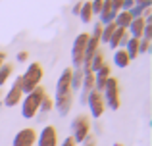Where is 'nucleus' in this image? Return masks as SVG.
Returning a JSON list of instances; mask_svg holds the SVG:
<instances>
[{
	"instance_id": "obj_27",
	"label": "nucleus",
	"mask_w": 152,
	"mask_h": 146,
	"mask_svg": "<svg viewBox=\"0 0 152 146\" xmlns=\"http://www.w3.org/2000/svg\"><path fill=\"white\" fill-rule=\"evenodd\" d=\"M81 146H96V140H94L93 135H89V137H87V139L81 142Z\"/></svg>"
},
{
	"instance_id": "obj_29",
	"label": "nucleus",
	"mask_w": 152,
	"mask_h": 146,
	"mask_svg": "<svg viewBox=\"0 0 152 146\" xmlns=\"http://www.w3.org/2000/svg\"><path fill=\"white\" fill-rule=\"evenodd\" d=\"M60 146H77V144H75L73 137H66V139L62 140V144H60Z\"/></svg>"
},
{
	"instance_id": "obj_22",
	"label": "nucleus",
	"mask_w": 152,
	"mask_h": 146,
	"mask_svg": "<svg viewBox=\"0 0 152 146\" xmlns=\"http://www.w3.org/2000/svg\"><path fill=\"white\" fill-rule=\"evenodd\" d=\"M142 38H145V41H152V23H145V29H142Z\"/></svg>"
},
{
	"instance_id": "obj_15",
	"label": "nucleus",
	"mask_w": 152,
	"mask_h": 146,
	"mask_svg": "<svg viewBox=\"0 0 152 146\" xmlns=\"http://www.w3.org/2000/svg\"><path fill=\"white\" fill-rule=\"evenodd\" d=\"M123 50L127 52L129 60H137V56H139V41L129 37V41H127V44H125V48H123Z\"/></svg>"
},
{
	"instance_id": "obj_1",
	"label": "nucleus",
	"mask_w": 152,
	"mask_h": 146,
	"mask_svg": "<svg viewBox=\"0 0 152 146\" xmlns=\"http://www.w3.org/2000/svg\"><path fill=\"white\" fill-rule=\"evenodd\" d=\"M71 71L73 68H66L60 75L58 83H56V92H54V108L58 110L60 115H67L73 104V90H71Z\"/></svg>"
},
{
	"instance_id": "obj_4",
	"label": "nucleus",
	"mask_w": 152,
	"mask_h": 146,
	"mask_svg": "<svg viewBox=\"0 0 152 146\" xmlns=\"http://www.w3.org/2000/svg\"><path fill=\"white\" fill-rule=\"evenodd\" d=\"M71 133H73V140L75 144H81L87 137L91 135V117L85 113H79L73 121H71Z\"/></svg>"
},
{
	"instance_id": "obj_31",
	"label": "nucleus",
	"mask_w": 152,
	"mask_h": 146,
	"mask_svg": "<svg viewBox=\"0 0 152 146\" xmlns=\"http://www.w3.org/2000/svg\"><path fill=\"white\" fill-rule=\"evenodd\" d=\"M4 62H6V54H4V52H0V68H2V64H4Z\"/></svg>"
},
{
	"instance_id": "obj_33",
	"label": "nucleus",
	"mask_w": 152,
	"mask_h": 146,
	"mask_svg": "<svg viewBox=\"0 0 152 146\" xmlns=\"http://www.w3.org/2000/svg\"><path fill=\"white\" fill-rule=\"evenodd\" d=\"M114 146H123V144H119V142H115V144H114Z\"/></svg>"
},
{
	"instance_id": "obj_12",
	"label": "nucleus",
	"mask_w": 152,
	"mask_h": 146,
	"mask_svg": "<svg viewBox=\"0 0 152 146\" xmlns=\"http://www.w3.org/2000/svg\"><path fill=\"white\" fill-rule=\"evenodd\" d=\"M93 75H94V90L102 92V90H104V85H106V81H108V77H112V69H110V65L104 64L102 68L98 69L96 73H93Z\"/></svg>"
},
{
	"instance_id": "obj_24",
	"label": "nucleus",
	"mask_w": 152,
	"mask_h": 146,
	"mask_svg": "<svg viewBox=\"0 0 152 146\" xmlns=\"http://www.w3.org/2000/svg\"><path fill=\"white\" fill-rule=\"evenodd\" d=\"M91 10H93V15H98L102 10V0H93L91 2Z\"/></svg>"
},
{
	"instance_id": "obj_30",
	"label": "nucleus",
	"mask_w": 152,
	"mask_h": 146,
	"mask_svg": "<svg viewBox=\"0 0 152 146\" xmlns=\"http://www.w3.org/2000/svg\"><path fill=\"white\" fill-rule=\"evenodd\" d=\"M81 4H83V2H77V4L73 6V10H71V12H73L75 15H79V10H81Z\"/></svg>"
},
{
	"instance_id": "obj_13",
	"label": "nucleus",
	"mask_w": 152,
	"mask_h": 146,
	"mask_svg": "<svg viewBox=\"0 0 152 146\" xmlns=\"http://www.w3.org/2000/svg\"><path fill=\"white\" fill-rule=\"evenodd\" d=\"M114 64L118 65V68H121V69H123V68H127V65L131 64L129 56H127V52H125L123 48H118V50L114 52Z\"/></svg>"
},
{
	"instance_id": "obj_7",
	"label": "nucleus",
	"mask_w": 152,
	"mask_h": 146,
	"mask_svg": "<svg viewBox=\"0 0 152 146\" xmlns=\"http://www.w3.org/2000/svg\"><path fill=\"white\" fill-rule=\"evenodd\" d=\"M87 106H89L91 110V117L93 119H98V117H102V113L106 112V104H104V98H102V92H98V90H91V94L87 96Z\"/></svg>"
},
{
	"instance_id": "obj_14",
	"label": "nucleus",
	"mask_w": 152,
	"mask_h": 146,
	"mask_svg": "<svg viewBox=\"0 0 152 146\" xmlns=\"http://www.w3.org/2000/svg\"><path fill=\"white\" fill-rule=\"evenodd\" d=\"M129 23H131V15L127 14V12H118L115 14V19H114V25L115 27H119V29H127L129 27Z\"/></svg>"
},
{
	"instance_id": "obj_5",
	"label": "nucleus",
	"mask_w": 152,
	"mask_h": 146,
	"mask_svg": "<svg viewBox=\"0 0 152 146\" xmlns=\"http://www.w3.org/2000/svg\"><path fill=\"white\" fill-rule=\"evenodd\" d=\"M102 98H104V104L112 110H118L119 108V83L115 77H108L106 85H104L102 90Z\"/></svg>"
},
{
	"instance_id": "obj_26",
	"label": "nucleus",
	"mask_w": 152,
	"mask_h": 146,
	"mask_svg": "<svg viewBox=\"0 0 152 146\" xmlns=\"http://www.w3.org/2000/svg\"><path fill=\"white\" fill-rule=\"evenodd\" d=\"M112 2V10L118 14V12H121V4H123V0H110Z\"/></svg>"
},
{
	"instance_id": "obj_19",
	"label": "nucleus",
	"mask_w": 152,
	"mask_h": 146,
	"mask_svg": "<svg viewBox=\"0 0 152 146\" xmlns=\"http://www.w3.org/2000/svg\"><path fill=\"white\" fill-rule=\"evenodd\" d=\"M115 31L114 23H108V25H102V33H100V44H108L112 38V33Z\"/></svg>"
},
{
	"instance_id": "obj_20",
	"label": "nucleus",
	"mask_w": 152,
	"mask_h": 146,
	"mask_svg": "<svg viewBox=\"0 0 152 146\" xmlns=\"http://www.w3.org/2000/svg\"><path fill=\"white\" fill-rule=\"evenodd\" d=\"M12 69H14L12 64H6V62L2 64V68H0V86L6 85V81L10 79V75H12Z\"/></svg>"
},
{
	"instance_id": "obj_16",
	"label": "nucleus",
	"mask_w": 152,
	"mask_h": 146,
	"mask_svg": "<svg viewBox=\"0 0 152 146\" xmlns=\"http://www.w3.org/2000/svg\"><path fill=\"white\" fill-rule=\"evenodd\" d=\"M104 64H106V62H104V54L100 52V50H96V54H94V56L91 58V64H89L91 73H96V71L102 68Z\"/></svg>"
},
{
	"instance_id": "obj_6",
	"label": "nucleus",
	"mask_w": 152,
	"mask_h": 146,
	"mask_svg": "<svg viewBox=\"0 0 152 146\" xmlns=\"http://www.w3.org/2000/svg\"><path fill=\"white\" fill-rule=\"evenodd\" d=\"M87 41H89V33H79L73 41V48H71V62H73L75 69H81L83 64V56H85V48H87Z\"/></svg>"
},
{
	"instance_id": "obj_11",
	"label": "nucleus",
	"mask_w": 152,
	"mask_h": 146,
	"mask_svg": "<svg viewBox=\"0 0 152 146\" xmlns=\"http://www.w3.org/2000/svg\"><path fill=\"white\" fill-rule=\"evenodd\" d=\"M127 41H129V33H127V29H119V27H115V31L112 33V38H110V42H108V46H110L112 50L125 48Z\"/></svg>"
},
{
	"instance_id": "obj_32",
	"label": "nucleus",
	"mask_w": 152,
	"mask_h": 146,
	"mask_svg": "<svg viewBox=\"0 0 152 146\" xmlns=\"http://www.w3.org/2000/svg\"><path fill=\"white\" fill-rule=\"evenodd\" d=\"M135 4H142V2H146V0H133Z\"/></svg>"
},
{
	"instance_id": "obj_10",
	"label": "nucleus",
	"mask_w": 152,
	"mask_h": 146,
	"mask_svg": "<svg viewBox=\"0 0 152 146\" xmlns=\"http://www.w3.org/2000/svg\"><path fill=\"white\" fill-rule=\"evenodd\" d=\"M37 146H58V133L52 125H45L42 131L37 135Z\"/></svg>"
},
{
	"instance_id": "obj_25",
	"label": "nucleus",
	"mask_w": 152,
	"mask_h": 146,
	"mask_svg": "<svg viewBox=\"0 0 152 146\" xmlns=\"http://www.w3.org/2000/svg\"><path fill=\"white\" fill-rule=\"evenodd\" d=\"M15 60H18V62H21V64H23V62H27V60H29V52H25V50H21V52H18V56H15Z\"/></svg>"
},
{
	"instance_id": "obj_28",
	"label": "nucleus",
	"mask_w": 152,
	"mask_h": 146,
	"mask_svg": "<svg viewBox=\"0 0 152 146\" xmlns=\"http://www.w3.org/2000/svg\"><path fill=\"white\" fill-rule=\"evenodd\" d=\"M133 6H135V2H133V0H123V4H121V10H123V12H129Z\"/></svg>"
},
{
	"instance_id": "obj_8",
	"label": "nucleus",
	"mask_w": 152,
	"mask_h": 146,
	"mask_svg": "<svg viewBox=\"0 0 152 146\" xmlns=\"http://www.w3.org/2000/svg\"><path fill=\"white\" fill-rule=\"evenodd\" d=\"M21 98H23V90H21V75H18V77L14 79V85L10 86V90L4 94L2 104H4V106H8V108H14V106H18L19 102H21Z\"/></svg>"
},
{
	"instance_id": "obj_9",
	"label": "nucleus",
	"mask_w": 152,
	"mask_h": 146,
	"mask_svg": "<svg viewBox=\"0 0 152 146\" xmlns=\"http://www.w3.org/2000/svg\"><path fill=\"white\" fill-rule=\"evenodd\" d=\"M35 142H37V131L33 127H27L15 133L12 146H35Z\"/></svg>"
},
{
	"instance_id": "obj_23",
	"label": "nucleus",
	"mask_w": 152,
	"mask_h": 146,
	"mask_svg": "<svg viewBox=\"0 0 152 146\" xmlns=\"http://www.w3.org/2000/svg\"><path fill=\"white\" fill-rule=\"evenodd\" d=\"M150 50V41H145V38H141L139 41V54H145Z\"/></svg>"
},
{
	"instance_id": "obj_21",
	"label": "nucleus",
	"mask_w": 152,
	"mask_h": 146,
	"mask_svg": "<svg viewBox=\"0 0 152 146\" xmlns=\"http://www.w3.org/2000/svg\"><path fill=\"white\" fill-rule=\"evenodd\" d=\"M50 110H54V100H52L48 94H45V96H42V100H41V106H39V112L48 113Z\"/></svg>"
},
{
	"instance_id": "obj_34",
	"label": "nucleus",
	"mask_w": 152,
	"mask_h": 146,
	"mask_svg": "<svg viewBox=\"0 0 152 146\" xmlns=\"http://www.w3.org/2000/svg\"><path fill=\"white\" fill-rule=\"evenodd\" d=\"M0 96H2V92H0Z\"/></svg>"
},
{
	"instance_id": "obj_3",
	"label": "nucleus",
	"mask_w": 152,
	"mask_h": 146,
	"mask_svg": "<svg viewBox=\"0 0 152 146\" xmlns=\"http://www.w3.org/2000/svg\"><path fill=\"white\" fill-rule=\"evenodd\" d=\"M45 77V69L39 62L29 64V68L25 69V73L21 75V90L23 94H29L31 90H35L37 86H41V81Z\"/></svg>"
},
{
	"instance_id": "obj_18",
	"label": "nucleus",
	"mask_w": 152,
	"mask_h": 146,
	"mask_svg": "<svg viewBox=\"0 0 152 146\" xmlns=\"http://www.w3.org/2000/svg\"><path fill=\"white\" fill-rule=\"evenodd\" d=\"M79 17H81L83 23H91L93 19V10H91V2H83L81 10H79Z\"/></svg>"
},
{
	"instance_id": "obj_17",
	"label": "nucleus",
	"mask_w": 152,
	"mask_h": 146,
	"mask_svg": "<svg viewBox=\"0 0 152 146\" xmlns=\"http://www.w3.org/2000/svg\"><path fill=\"white\" fill-rule=\"evenodd\" d=\"M81 83H83V71L81 69H73L71 71V90L73 92L81 90Z\"/></svg>"
},
{
	"instance_id": "obj_2",
	"label": "nucleus",
	"mask_w": 152,
	"mask_h": 146,
	"mask_svg": "<svg viewBox=\"0 0 152 146\" xmlns=\"http://www.w3.org/2000/svg\"><path fill=\"white\" fill-rule=\"evenodd\" d=\"M45 94H46V90L42 89V86H37L35 90H31L29 94H25V96L21 98V115L25 117V119L37 117L39 106H41V100H42Z\"/></svg>"
}]
</instances>
